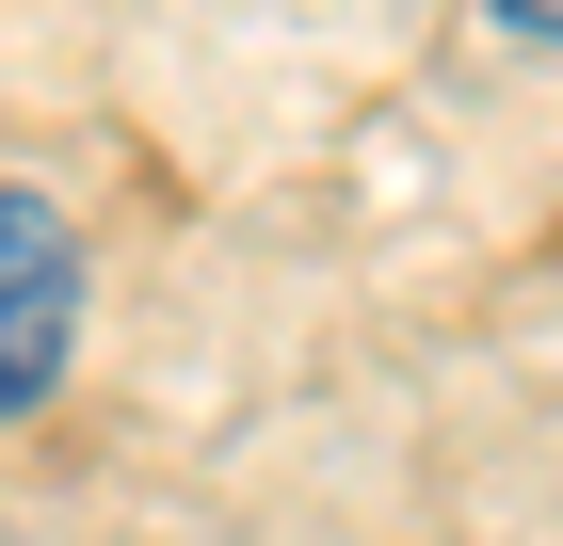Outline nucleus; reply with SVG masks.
Returning a JSON list of instances; mask_svg holds the SVG:
<instances>
[{
  "label": "nucleus",
  "mask_w": 563,
  "mask_h": 546,
  "mask_svg": "<svg viewBox=\"0 0 563 546\" xmlns=\"http://www.w3.org/2000/svg\"><path fill=\"white\" fill-rule=\"evenodd\" d=\"M81 354V242L48 193H0V419H33Z\"/></svg>",
  "instance_id": "f257e3e1"
},
{
  "label": "nucleus",
  "mask_w": 563,
  "mask_h": 546,
  "mask_svg": "<svg viewBox=\"0 0 563 546\" xmlns=\"http://www.w3.org/2000/svg\"><path fill=\"white\" fill-rule=\"evenodd\" d=\"M499 16H516V33H531V48H563V0H499Z\"/></svg>",
  "instance_id": "f03ea898"
}]
</instances>
